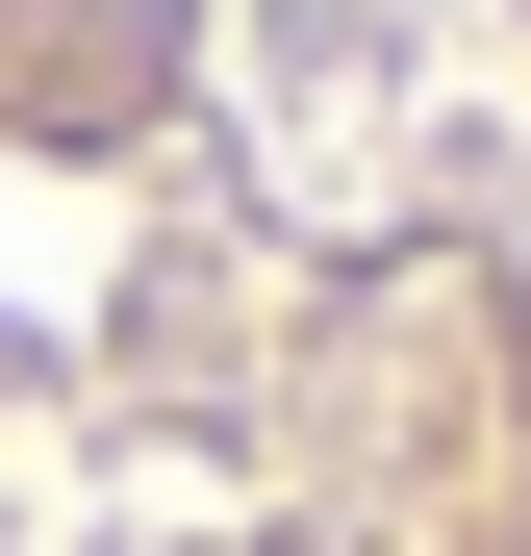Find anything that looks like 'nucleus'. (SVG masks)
I'll list each match as a JSON object with an SVG mask.
<instances>
[{
    "label": "nucleus",
    "mask_w": 531,
    "mask_h": 556,
    "mask_svg": "<svg viewBox=\"0 0 531 556\" xmlns=\"http://www.w3.org/2000/svg\"><path fill=\"white\" fill-rule=\"evenodd\" d=\"M0 556H531L506 0H0Z\"/></svg>",
    "instance_id": "obj_1"
},
{
    "label": "nucleus",
    "mask_w": 531,
    "mask_h": 556,
    "mask_svg": "<svg viewBox=\"0 0 531 556\" xmlns=\"http://www.w3.org/2000/svg\"><path fill=\"white\" fill-rule=\"evenodd\" d=\"M506 26H531V0H506Z\"/></svg>",
    "instance_id": "obj_2"
}]
</instances>
